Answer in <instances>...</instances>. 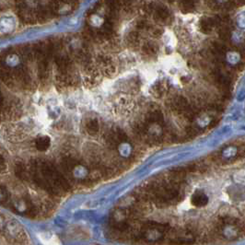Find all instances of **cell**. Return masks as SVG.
I'll use <instances>...</instances> for the list:
<instances>
[{"label": "cell", "mask_w": 245, "mask_h": 245, "mask_svg": "<svg viewBox=\"0 0 245 245\" xmlns=\"http://www.w3.org/2000/svg\"><path fill=\"white\" fill-rule=\"evenodd\" d=\"M35 144H36V147L39 150L44 151V150H46L50 147L51 140H50V138L47 136H42V137H39L36 139Z\"/></svg>", "instance_id": "obj_2"}, {"label": "cell", "mask_w": 245, "mask_h": 245, "mask_svg": "<svg viewBox=\"0 0 245 245\" xmlns=\"http://www.w3.org/2000/svg\"><path fill=\"white\" fill-rule=\"evenodd\" d=\"M149 120L153 123H161L163 121V116H162V113L156 111V112H153L150 116H149Z\"/></svg>", "instance_id": "obj_4"}, {"label": "cell", "mask_w": 245, "mask_h": 245, "mask_svg": "<svg viewBox=\"0 0 245 245\" xmlns=\"http://www.w3.org/2000/svg\"><path fill=\"white\" fill-rule=\"evenodd\" d=\"M87 130L90 134H95L99 130V124L96 120H90L87 124Z\"/></svg>", "instance_id": "obj_3"}, {"label": "cell", "mask_w": 245, "mask_h": 245, "mask_svg": "<svg viewBox=\"0 0 245 245\" xmlns=\"http://www.w3.org/2000/svg\"><path fill=\"white\" fill-rule=\"evenodd\" d=\"M191 202L195 207H204L208 203V198L205 194L201 192H197L193 195Z\"/></svg>", "instance_id": "obj_1"}]
</instances>
